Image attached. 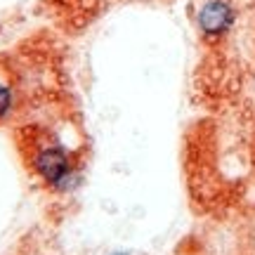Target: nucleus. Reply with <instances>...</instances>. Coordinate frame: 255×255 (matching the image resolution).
Returning a JSON list of instances; mask_svg holds the SVG:
<instances>
[{
    "label": "nucleus",
    "mask_w": 255,
    "mask_h": 255,
    "mask_svg": "<svg viewBox=\"0 0 255 255\" xmlns=\"http://www.w3.org/2000/svg\"><path fill=\"white\" fill-rule=\"evenodd\" d=\"M12 109V88H9V83L0 76V121L5 119Z\"/></svg>",
    "instance_id": "nucleus-3"
},
{
    "label": "nucleus",
    "mask_w": 255,
    "mask_h": 255,
    "mask_svg": "<svg viewBox=\"0 0 255 255\" xmlns=\"http://www.w3.org/2000/svg\"><path fill=\"white\" fill-rule=\"evenodd\" d=\"M196 24L206 38H220L234 24V7L227 0H206L196 12Z\"/></svg>",
    "instance_id": "nucleus-2"
},
{
    "label": "nucleus",
    "mask_w": 255,
    "mask_h": 255,
    "mask_svg": "<svg viewBox=\"0 0 255 255\" xmlns=\"http://www.w3.org/2000/svg\"><path fill=\"white\" fill-rule=\"evenodd\" d=\"M33 168L55 189H64L66 184L71 182L73 165H71V158H69V151L62 144H57V142H43V144L36 146V151H33Z\"/></svg>",
    "instance_id": "nucleus-1"
}]
</instances>
